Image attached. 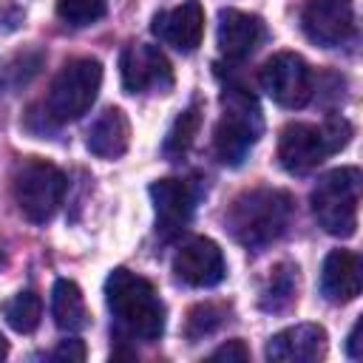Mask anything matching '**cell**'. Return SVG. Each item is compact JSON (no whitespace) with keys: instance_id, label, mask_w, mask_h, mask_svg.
Returning <instances> with one entry per match:
<instances>
[{"instance_id":"cell-1","label":"cell","mask_w":363,"mask_h":363,"mask_svg":"<svg viewBox=\"0 0 363 363\" xmlns=\"http://www.w3.org/2000/svg\"><path fill=\"white\" fill-rule=\"evenodd\" d=\"M105 301L122 332L139 340H156L164 332V303L153 284L119 267L105 281Z\"/></svg>"},{"instance_id":"cell-15","label":"cell","mask_w":363,"mask_h":363,"mask_svg":"<svg viewBox=\"0 0 363 363\" xmlns=\"http://www.w3.org/2000/svg\"><path fill=\"white\" fill-rule=\"evenodd\" d=\"M320 292L332 303H349L360 295V255L352 250H332L320 267Z\"/></svg>"},{"instance_id":"cell-4","label":"cell","mask_w":363,"mask_h":363,"mask_svg":"<svg viewBox=\"0 0 363 363\" xmlns=\"http://www.w3.org/2000/svg\"><path fill=\"white\" fill-rule=\"evenodd\" d=\"M221 105H224V113L216 125L213 147L224 164L235 167L247 159V153L261 136V111L255 105V96L241 85L224 88Z\"/></svg>"},{"instance_id":"cell-13","label":"cell","mask_w":363,"mask_h":363,"mask_svg":"<svg viewBox=\"0 0 363 363\" xmlns=\"http://www.w3.org/2000/svg\"><path fill=\"white\" fill-rule=\"evenodd\" d=\"M150 28L162 43L173 45L182 54H190L201 45L204 37V9L199 0H184L170 11H159Z\"/></svg>"},{"instance_id":"cell-17","label":"cell","mask_w":363,"mask_h":363,"mask_svg":"<svg viewBox=\"0 0 363 363\" xmlns=\"http://www.w3.org/2000/svg\"><path fill=\"white\" fill-rule=\"evenodd\" d=\"M130 145V122L122 108H105L88 128V150L99 159H119Z\"/></svg>"},{"instance_id":"cell-3","label":"cell","mask_w":363,"mask_h":363,"mask_svg":"<svg viewBox=\"0 0 363 363\" xmlns=\"http://www.w3.org/2000/svg\"><path fill=\"white\" fill-rule=\"evenodd\" d=\"M352 139V125L343 116H332L323 125L289 122L278 139V159L286 173L303 176L315 170L326 156L343 150Z\"/></svg>"},{"instance_id":"cell-5","label":"cell","mask_w":363,"mask_h":363,"mask_svg":"<svg viewBox=\"0 0 363 363\" xmlns=\"http://www.w3.org/2000/svg\"><path fill=\"white\" fill-rule=\"evenodd\" d=\"M360 170L337 167L318 179L309 201L318 224L337 238H349L357 230V204H360Z\"/></svg>"},{"instance_id":"cell-24","label":"cell","mask_w":363,"mask_h":363,"mask_svg":"<svg viewBox=\"0 0 363 363\" xmlns=\"http://www.w3.org/2000/svg\"><path fill=\"white\" fill-rule=\"evenodd\" d=\"M85 343L71 337V340H60V346L51 352V360H60V363H82L85 360Z\"/></svg>"},{"instance_id":"cell-22","label":"cell","mask_w":363,"mask_h":363,"mask_svg":"<svg viewBox=\"0 0 363 363\" xmlns=\"http://www.w3.org/2000/svg\"><path fill=\"white\" fill-rule=\"evenodd\" d=\"M105 0H57V17L68 26H91L105 17Z\"/></svg>"},{"instance_id":"cell-11","label":"cell","mask_w":363,"mask_h":363,"mask_svg":"<svg viewBox=\"0 0 363 363\" xmlns=\"http://www.w3.org/2000/svg\"><path fill=\"white\" fill-rule=\"evenodd\" d=\"M173 272L187 286H201L204 289V286H216L224 278L227 264H224V255H221L216 241L190 238L173 255Z\"/></svg>"},{"instance_id":"cell-7","label":"cell","mask_w":363,"mask_h":363,"mask_svg":"<svg viewBox=\"0 0 363 363\" xmlns=\"http://www.w3.org/2000/svg\"><path fill=\"white\" fill-rule=\"evenodd\" d=\"M65 196V176L60 167H54L45 159H28L17 167L14 173V201L20 207V213L34 221L43 224L48 221Z\"/></svg>"},{"instance_id":"cell-23","label":"cell","mask_w":363,"mask_h":363,"mask_svg":"<svg viewBox=\"0 0 363 363\" xmlns=\"http://www.w3.org/2000/svg\"><path fill=\"white\" fill-rule=\"evenodd\" d=\"M218 323H221V312H218V306H213V303H199V306H193V309H190L184 332H187V337H193V340H196V337L210 335Z\"/></svg>"},{"instance_id":"cell-9","label":"cell","mask_w":363,"mask_h":363,"mask_svg":"<svg viewBox=\"0 0 363 363\" xmlns=\"http://www.w3.org/2000/svg\"><path fill=\"white\" fill-rule=\"evenodd\" d=\"M119 74L122 88L128 94H145L159 91L164 94L173 85V68L159 45L150 43H130L119 57Z\"/></svg>"},{"instance_id":"cell-19","label":"cell","mask_w":363,"mask_h":363,"mask_svg":"<svg viewBox=\"0 0 363 363\" xmlns=\"http://www.w3.org/2000/svg\"><path fill=\"white\" fill-rule=\"evenodd\" d=\"M295 292H298V267L278 264L275 269H269V281L261 292V306L269 312H281L292 303Z\"/></svg>"},{"instance_id":"cell-12","label":"cell","mask_w":363,"mask_h":363,"mask_svg":"<svg viewBox=\"0 0 363 363\" xmlns=\"http://www.w3.org/2000/svg\"><path fill=\"white\" fill-rule=\"evenodd\" d=\"M150 199L156 210V233L162 238H176L193 216L196 196L182 179H159L150 184Z\"/></svg>"},{"instance_id":"cell-6","label":"cell","mask_w":363,"mask_h":363,"mask_svg":"<svg viewBox=\"0 0 363 363\" xmlns=\"http://www.w3.org/2000/svg\"><path fill=\"white\" fill-rule=\"evenodd\" d=\"M102 85V65L91 57H79L62 65V71L54 77L48 99H45V122L62 125L71 119H79L96 99Z\"/></svg>"},{"instance_id":"cell-20","label":"cell","mask_w":363,"mask_h":363,"mask_svg":"<svg viewBox=\"0 0 363 363\" xmlns=\"http://www.w3.org/2000/svg\"><path fill=\"white\" fill-rule=\"evenodd\" d=\"M3 315H6V323L20 332V335H28L37 329L40 318H43V301L37 292L26 289V292H17L11 301L3 303Z\"/></svg>"},{"instance_id":"cell-10","label":"cell","mask_w":363,"mask_h":363,"mask_svg":"<svg viewBox=\"0 0 363 363\" xmlns=\"http://www.w3.org/2000/svg\"><path fill=\"white\" fill-rule=\"evenodd\" d=\"M303 34L323 45H340L354 34V3L352 0H306L301 14Z\"/></svg>"},{"instance_id":"cell-2","label":"cell","mask_w":363,"mask_h":363,"mask_svg":"<svg viewBox=\"0 0 363 363\" xmlns=\"http://www.w3.org/2000/svg\"><path fill=\"white\" fill-rule=\"evenodd\" d=\"M292 218V196L275 187H252L227 210V227L247 250H264L284 235Z\"/></svg>"},{"instance_id":"cell-8","label":"cell","mask_w":363,"mask_h":363,"mask_svg":"<svg viewBox=\"0 0 363 363\" xmlns=\"http://www.w3.org/2000/svg\"><path fill=\"white\" fill-rule=\"evenodd\" d=\"M261 88L281 108H303L312 96V71L301 54L281 51L261 65Z\"/></svg>"},{"instance_id":"cell-21","label":"cell","mask_w":363,"mask_h":363,"mask_svg":"<svg viewBox=\"0 0 363 363\" xmlns=\"http://www.w3.org/2000/svg\"><path fill=\"white\" fill-rule=\"evenodd\" d=\"M196 130H199V108L190 105L187 111H182V113L176 116V122H173V128H170V133H167V139H164V153H167V156H182V153H187V147L193 145Z\"/></svg>"},{"instance_id":"cell-26","label":"cell","mask_w":363,"mask_h":363,"mask_svg":"<svg viewBox=\"0 0 363 363\" xmlns=\"http://www.w3.org/2000/svg\"><path fill=\"white\" fill-rule=\"evenodd\" d=\"M357 332H360V320L352 326V332H349V340H346V352H349V357L352 360H357L363 352H360V337H357Z\"/></svg>"},{"instance_id":"cell-18","label":"cell","mask_w":363,"mask_h":363,"mask_svg":"<svg viewBox=\"0 0 363 363\" xmlns=\"http://www.w3.org/2000/svg\"><path fill=\"white\" fill-rule=\"evenodd\" d=\"M51 318H54V323L62 332H79V329L88 326V306H85L82 289L74 281H68V278L54 281V289H51Z\"/></svg>"},{"instance_id":"cell-25","label":"cell","mask_w":363,"mask_h":363,"mask_svg":"<svg viewBox=\"0 0 363 363\" xmlns=\"http://www.w3.org/2000/svg\"><path fill=\"white\" fill-rule=\"evenodd\" d=\"M210 357H213V360H247V357H250V349H247L241 340H227V343L218 346Z\"/></svg>"},{"instance_id":"cell-16","label":"cell","mask_w":363,"mask_h":363,"mask_svg":"<svg viewBox=\"0 0 363 363\" xmlns=\"http://www.w3.org/2000/svg\"><path fill=\"white\" fill-rule=\"evenodd\" d=\"M261 40H264V23L255 14L238 9H224L218 14V48L227 60L250 57Z\"/></svg>"},{"instance_id":"cell-27","label":"cell","mask_w":363,"mask_h":363,"mask_svg":"<svg viewBox=\"0 0 363 363\" xmlns=\"http://www.w3.org/2000/svg\"><path fill=\"white\" fill-rule=\"evenodd\" d=\"M6 354H9V343H6V337L0 335V360H3Z\"/></svg>"},{"instance_id":"cell-14","label":"cell","mask_w":363,"mask_h":363,"mask_svg":"<svg viewBox=\"0 0 363 363\" xmlns=\"http://www.w3.org/2000/svg\"><path fill=\"white\" fill-rule=\"evenodd\" d=\"M326 354V329L318 323H295L267 343V357L281 363H315Z\"/></svg>"}]
</instances>
